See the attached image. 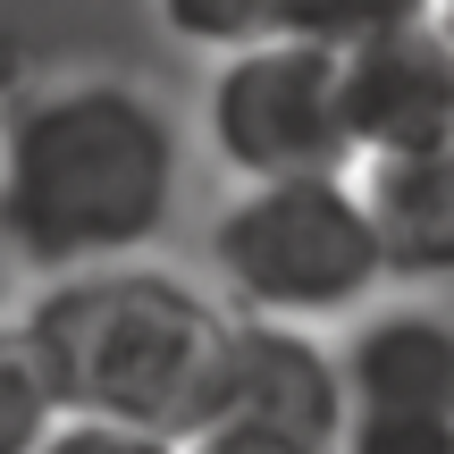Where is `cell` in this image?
<instances>
[{
	"label": "cell",
	"mask_w": 454,
	"mask_h": 454,
	"mask_svg": "<svg viewBox=\"0 0 454 454\" xmlns=\"http://www.w3.org/2000/svg\"><path fill=\"white\" fill-rule=\"evenodd\" d=\"M17 337L59 421H110L168 446L202 438L236 354V320L219 294L152 261L43 278L17 311Z\"/></svg>",
	"instance_id": "obj_2"
},
{
	"label": "cell",
	"mask_w": 454,
	"mask_h": 454,
	"mask_svg": "<svg viewBox=\"0 0 454 454\" xmlns=\"http://www.w3.org/2000/svg\"><path fill=\"white\" fill-rule=\"evenodd\" d=\"M337 438H345V387L328 337L236 320L227 387L185 454H337Z\"/></svg>",
	"instance_id": "obj_5"
},
{
	"label": "cell",
	"mask_w": 454,
	"mask_h": 454,
	"mask_svg": "<svg viewBox=\"0 0 454 454\" xmlns=\"http://www.w3.org/2000/svg\"><path fill=\"white\" fill-rule=\"evenodd\" d=\"M337 454H454V421H345Z\"/></svg>",
	"instance_id": "obj_12"
},
{
	"label": "cell",
	"mask_w": 454,
	"mask_h": 454,
	"mask_svg": "<svg viewBox=\"0 0 454 454\" xmlns=\"http://www.w3.org/2000/svg\"><path fill=\"white\" fill-rule=\"evenodd\" d=\"M354 194H362V219L379 236L387 286H438V278H454V144L354 168Z\"/></svg>",
	"instance_id": "obj_8"
},
{
	"label": "cell",
	"mask_w": 454,
	"mask_h": 454,
	"mask_svg": "<svg viewBox=\"0 0 454 454\" xmlns=\"http://www.w3.org/2000/svg\"><path fill=\"white\" fill-rule=\"evenodd\" d=\"M202 144L227 168V185H303V177H354L337 101V51L278 34L261 51L211 59L202 84Z\"/></svg>",
	"instance_id": "obj_4"
},
{
	"label": "cell",
	"mask_w": 454,
	"mask_h": 454,
	"mask_svg": "<svg viewBox=\"0 0 454 454\" xmlns=\"http://www.w3.org/2000/svg\"><path fill=\"white\" fill-rule=\"evenodd\" d=\"M34 454H185V446L144 438V429H110V421H51V438Z\"/></svg>",
	"instance_id": "obj_13"
},
{
	"label": "cell",
	"mask_w": 454,
	"mask_h": 454,
	"mask_svg": "<svg viewBox=\"0 0 454 454\" xmlns=\"http://www.w3.org/2000/svg\"><path fill=\"white\" fill-rule=\"evenodd\" d=\"M152 9L202 59H236V51H261L278 34H294V0H152Z\"/></svg>",
	"instance_id": "obj_9"
},
{
	"label": "cell",
	"mask_w": 454,
	"mask_h": 454,
	"mask_svg": "<svg viewBox=\"0 0 454 454\" xmlns=\"http://www.w3.org/2000/svg\"><path fill=\"white\" fill-rule=\"evenodd\" d=\"M438 34H446V51H454V0H438Z\"/></svg>",
	"instance_id": "obj_14"
},
{
	"label": "cell",
	"mask_w": 454,
	"mask_h": 454,
	"mask_svg": "<svg viewBox=\"0 0 454 454\" xmlns=\"http://www.w3.org/2000/svg\"><path fill=\"white\" fill-rule=\"evenodd\" d=\"M211 294L227 320L261 328H345L379 303V236L362 219L354 177H303V185H236L202 227Z\"/></svg>",
	"instance_id": "obj_3"
},
{
	"label": "cell",
	"mask_w": 454,
	"mask_h": 454,
	"mask_svg": "<svg viewBox=\"0 0 454 454\" xmlns=\"http://www.w3.org/2000/svg\"><path fill=\"white\" fill-rule=\"evenodd\" d=\"M337 387L345 421H454V320L421 294L371 303L362 320H345Z\"/></svg>",
	"instance_id": "obj_7"
},
{
	"label": "cell",
	"mask_w": 454,
	"mask_h": 454,
	"mask_svg": "<svg viewBox=\"0 0 454 454\" xmlns=\"http://www.w3.org/2000/svg\"><path fill=\"white\" fill-rule=\"evenodd\" d=\"M438 0H294V34L320 51H354L371 34H395V26H429Z\"/></svg>",
	"instance_id": "obj_11"
},
{
	"label": "cell",
	"mask_w": 454,
	"mask_h": 454,
	"mask_svg": "<svg viewBox=\"0 0 454 454\" xmlns=\"http://www.w3.org/2000/svg\"><path fill=\"white\" fill-rule=\"evenodd\" d=\"M51 421H59V404H51L43 371H34L26 337H17V320H0V454H34L51 438Z\"/></svg>",
	"instance_id": "obj_10"
},
{
	"label": "cell",
	"mask_w": 454,
	"mask_h": 454,
	"mask_svg": "<svg viewBox=\"0 0 454 454\" xmlns=\"http://www.w3.org/2000/svg\"><path fill=\"white\" fill-rule=\"evenodd\" d=\"M185 194V127L135 76H43L0 110V253L76 278L144 261Z\"/></svg>",
	"instance_id": "obj_1"
},
{
	"label": "cell",
	"mask_w": 454,
	"mask_h": 454,
	"mask_svg": "<svg viewBox=\"0 0 454 454\" xmlns=\"http://www.w3.org/2000/svg\"><path fill=\"white\" fill-rule=\"evenodd\" d=\"M337 101H345L354 168L412 160V152L454 144V51H446L438 17L337 51Z\"/></svg>",
	"instance_id": "obj_6"
}]
</instances>
